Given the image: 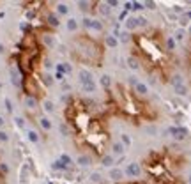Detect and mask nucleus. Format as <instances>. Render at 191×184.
I'll list each match as a JSON object with an SVG mask.
<instances>
[{
  "label": "nucleus",
  "instance_id": "1",
  "mask_svg": "<svg viewBox=\"0 0 191 184\" xmlns=\"http://www.w3.org/2000/svg\"><path fill=\"white\" fill-rule=\"evenodd\" d=\"M64 119L74 145L85 156L103 159L112 147V120L103 106L82 96L69 98Z\"/></svg>",
  "mask_w": 191,
  "mask_h": 184
},
{
  "label": "nucleus",
  "instance_id": "2",
  "mask_svg": "<svg viewBox=\"0 0 191 184\" xmlns=\"http://www.w3.org/2000/svg\"><path fill=\"white\" fill-rule=\"evenodd\" d=\"M127 55L138 69L158 83H170L175 75L174 43L161 27L150 25L133 30L127 36Z\"/></svg>",
  "mask_w": 191,
  "mask_h": 184
},
{
  "label": "nucleus",
  "instance_id": "3",
  "mask_svg": "<svg viewBox=\"0 0 191 184\" xmlns=\"http://www.w3.org/2000/svg\"><path fill=\"white\" fill-rule=\"evenodd\" d=\"M101 106L110 120H120L133 128L156 124L161 117L158 104L145 92L126 81H113L104 89Z\"/></svg>",
  "mask_w": 191,
  "mask_h": 184
},
{
  "label": "nucleus",
  "instance_id": "4",
  "mask_svg": "<svg viewBox=\"0 0 191 184\" xmlns=\"http://www.w3.org/2000/svg\"><path fill=\"white\" fill-rule=\"evenodd\" d=\"M184 163L168 147L154 149L142 159V184H182L180 170Z\"/></svg>",
  "mask_w": 191,
  "mask_h": 184
},
{
  "label": "nucleus",
  "instance_id": "5",
  "mask_svg": "<svg viewBox=\"0 0 191 184\" xmlns=\"http://www.w3.org/2000/svg\"><path fill=\"white\" fill-rule=\"evenodd\" d=\"M71 55L78 64L87 67H101L106 60L104 39L87 32L76 34L71 41Z\"/></svg>",
  "mask_w": 191,
  "mask_h": 184
},
{
  "label": "nucleus",
  "instance_id": "6",
  "mask_svg": "<svg viewBox=\"0 0 191 184\" xmlns=\"http://www.w3.org/2000/svg\"><path fill=\"white\" fill-rule=\"evenodd\" d=\"M184 71H186V76L191 83V32H189V39L186 43V48H184Z\"/></svg>",
  "mask_w": 191,
  "mask_h": 184
},
{
  "label": "nucleus",
  "instance_id": "7",
  "mask_svg": "<svg viewBox=\"0 0 191 184\" xmlns=\"http://www.w3.org/2000/svg\"><path fill=\"white\" fill-rule=\"evenodd\" d=\"M106 184H142L140 179H129V181H120V182H106Z\"/></svg>",
  "mask_w": 191,
  "mask_h": 184
}]
</instances>
